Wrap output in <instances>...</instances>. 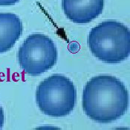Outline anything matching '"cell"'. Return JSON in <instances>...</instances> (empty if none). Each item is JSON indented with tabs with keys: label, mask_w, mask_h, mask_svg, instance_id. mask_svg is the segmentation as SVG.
I'll use <instances>...</instances> for the list:
<instances>
[{
	"label": "cell",
	"mask_w": 130,
	"mask_h": 130,
	"mask_svg": "<svg viewBox=\"0 0 130 130\" xmlns=\"http://www.w3.org/2000/svg\"><path fill=\"white\" fill-rule=\"evenodd\" d=\"M54 41L42 34L29 35L20 47L17 57L22 71L30 76H39L52 69L57 61Z\"/></svg>",
	"instance_id": "277c9868"
},
{
	"label": "cell",
	"mask_w": 130,
	"mask_h": 130,
	"mask_svg": "<svg viewBox=\"0 0 130 130\" xmlns=\"http://www.w3.org/2000/svg\"><path fill=\"white\" fill-rule=\"evenodd\" d=\"M4 121H5V115H4V110L0 105V130L2 129L4 126Z\"/></svg>",
	"instance_id": "ba28073f"
},
{
	"label": "cell",
	"mask_w": 130,
	"mask_h": 130,
	"mask_svg": "<svg viewBox=\"0 0 130 130\" xmlns=\"http://www.w3.org/2000/svg\"><path fill=\"white\" fill-rule=\"evenodd\" d=\"M129 107V92L115 76L100 74L91 77L83 91L82 108L93 121L110 123L120 119Z\"/></svg>",
	"instance_id": "6da1fadb"
},
{
	"label": "cell",
	"mask_w": 130,
	"mask_h": 130,
	"mask_svg": "<svg viewBox=\"0 0 130 130\" xmlns=\"http://www.w3.org/2000/svg\"><path fill=\"white\" fill-rule=\"evenodd\" d=\"M77 89L67 77L54 74L42 80L36 91V103L40 111L50 117H65L74 110Z\"/></svg>",
	"instance_id": "3957f363"
},
{
	"label": "cell",
	"mask_w": 130,
	"mask_h": 130,
	"mask_svg": "<svg viewBox=\"0 0 130 130\" xmlns=\"http://www.w3.org/2000/svg\"><path fill=\"white\" fill-rule=\"evenodd\" d=\"M23 30L22 20L14 13H0V54L10 51Z\"/></svg>",
	"instance_id": "8992f818"
},
{
	"label": "cell",
	"mask_w": 130,
	"mask_h": 130,
	"mask_svg": "<svg viewBox=\"0 0 130 130\" xmlns=\"http://www.w3.org/2000/svg\"><path fill=\"white\" fill-rule=\"evenodd\" d=\"M104 0H62L66 17L75 24H88L102 13Z\"/></svg>",
	"instance_id": "5b68a950"
},
{
	"label": "cell",
	"mask_w": 130,
	"mask_h": 130,
	"mask_svg": "<svg viewBox=\"0 0 130 130\" xmlns=\"http://www.w3.org/2000/svg\"><path fill=\"white\" fill-rule=\"evenodd\" d=\"M87 44L98 60L109 64L120 63L129 56V30L118 21H104L90 30Z\"/></svg>",
	"instance_id": "7a4b0ae2"
},
{
	"label": "cell",
	"mask_w": 130,
	"mask_h": 130,
	"mask_svg": "<svg viewBox=\"0 0 130 130\" xmlns=\"http://www.w3.org/2000/svg\"><path fill=\"white\" fill-rule=\"evenodd\" d=\"M20 0H0V6H11L18 3Z\"/></svg>",
	"instance_id": "52a82bcc"
}]
</instances>
